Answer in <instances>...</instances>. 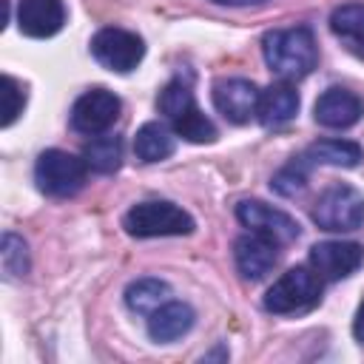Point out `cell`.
<instances>
[{"mask_svg":"<svg viewBox=\"0 0 364 364\" xmlns=\"http://www.w3.org/2000/svg\"><path fill=\"white\" fill-rule=\"evenodd\" d=\"M122 228L128 236L154 239V236H188L193 233L196 222L188 210H182L168 199H148L134 205L122 216Z\"/></svg>","mask_w":364,"mask_h":364,"instance_id":"3957f363","label":"cell"},{"mask_svg":"<svg viewBox=\"0 0 364 364\" xmlns=\"http://www.w3.org/2000/svg\"><path fill=\"white\" fill-rule=\"evenodd\" d=\"M91 54L102 68L117 71V74H128L142 63L145 43L139 34H134L128 28L105 26L91 37Z\"/></svg>","mask_w":364,"mask_h":364,"instance_id":"8992f818","label":"cell"},{"mask_svg":"<svg viewBox=\"0 0 364 364\" xmlns=\"http://www.w3.org/2000/svg\"><path fill=\"white\" fill-rule=\"evenodd\" d=\"M330 31L347 46L353 54L364 57V3L338 6L330 14Z\"/></svg>","mask_w":364,"mask_h":364,"instance_id":"ac0fdd59","label":"cell"},{"mask_svg":"<svg viewBox=\"0 0 364 364\" xmlns=\"http://www.w3.org/2000/svg\"><path fill=\"white\" fill-rule=\"evenodd\" d=\"M0 259H3V273L6 279H23L31 267L28 262V245L23 236H17L14 230L3 233V245H0Z\"/></svg>","mask_w":364,"mask_h":364,"instance_id":"603a6c76","label":"cell"},{"mask_svg":"<svg viewBox=\"0 0 364 364\" xmlns=\"http://www.w3.org/2000/svg\"><path fill=\"white\" fill-rule=\"evenodd\" d=\"M364 262V247L358 242H341V239H327L310 247V267L324 279V282H341L353 276Z\"/></svg>","mask_w":364,"mask_h":364,"instance_id":"9c48e42d","label":"cell"},{"mask_svg":"<svg viewBox=\"0 0 364 364\" xmlns=\"http://www.w3.org/2000/svg\"><path fill=\"white\" fill-rule=\"evenodd\" d=\"M307 171H310V165H307L301 156H293L284 168H279V173L273 176L270 188H273L279 196H296V193H301L304 185H307Z\"/></svg>","mask_w":364,"mask_h":364,"instance_id":"cb8c5ba5","label":"cell"},{"mask_svg":"<svg viewBox=\"0 0 364 364\" xmlns=\"http://www.w3.org/2000/svg\"><path fill=\"white\" fill-rule=\"evenodd\" d=\"M88 179V165L82 156H74L60 148H48L34 162V182L46 196L68 199L77 191H82Z\"/></svg>","mask_w":364,"mask_h":364,"instance_id":"277c9868","label":"cell"},{"mask_svg":"<svg viewBox=\"0 0 364 364\" xmlns=\"http://www.w3.org/2000/svg\"><path fill=\"white\" fill-rule=\"evenodd\" d=\"M82 159L94 173H114L122 162V139L111 134L91 136V142H85L82 148Z\"/></svg>","mask_w":364,"mask_h":364,"instance_id":"ffe728a7","label":"cell"},{"mask_svg":"<svg viewBox=\"0 0 364 364\" xmlns=\"http://www.w3.org/2000/svg\"><path fill=\"white\" fill-rule=\"evenodd\" d=\"M210 3H216V6H262L264 0H210Z\"/></svg>","mask_w":364,"mask_h":364,"instance_id":"4316f807","label":"cell"},{"mask_svg":"<svg viewBox=\"0 0 364 364\" xmlns=\"http://www.w3.org/2000/svg\"><path fill=\"white\" fill-rule=\"evenodd\" d=\"M119 97L108 88H91L77 97L71 108V128L85 136H100L105 134L117 119H119Z\"/></svg>","mask_w":364,"mask_h":364,"instance_id":"52a82bcc","label":"cell"},{"mask_svg":"<svg viewBox=\"0 0 364 364\" xmlns=\"http://www.w3.org/2000/svg\"><path fill=\"white\" fill-rule=\"evenodd\" d=\"M191 105H196V100H193V88H191V80H188V77H173V80L159 91V97H156V108H159L168 119L179 117V114L188 111Z\"/></svg>","mask_w":364,"mask_h":364,"instance_id":"7402d4cb","label":"cell"},{"mask_svg":"<svg viewBox=\"0 0 364 364\" xmlns=\"http://www.w3.org/2000/svg\"><path fill=\"white\" fill-rule=\"evenodd\" d=\"M173 131L165 125V122H145L136 136H134V154L139 162L151 165V162H162L173 154Z\"/></svg>","mask_w":364,"mask_h":364,"instance_id":"e0dca14e","label":"cell"},{"mask_svg":"<svg viewBox=\"0 0 364 364\" xmlns=\"http://www.w3.org/2000/svg\"><path fill=\"white\" fill-rule=\"evenodd\" d=\"M171 125H173V134L176 136H182L185 142H193V145H205V142H213L216 139V125L196 105H191L188 111H182L179 117H173Z\"/></svg>","mask_w":364,"mask_h":364,"instance_id":"44dd1931","label":"cell"},{"mask_svg":"<svg viewBox=\"0 0 364 364\" xmlns=\"http://www.w3.org/2000/svg\"><path fill=\"white\" fill-rule=\"evenodd\" d=\"M262 54L267 68L284 82L304 80L318 63V46L307 26L267 31L262 37Z\"/></svg>","mask_w":364,"mask_h":364,"instance_id":"6da1fadb","label":"cell"},{"mask_svg":"<svg viewBox=\"0 0 364 364\" xmlns=\"http://www.w3.org/2000/svg\"><path fill=\"white\" fill-rule=\"evenodd\" d=\"M65 23V3L63 0H20L17 6V28L26 37L43 40L54 37Z\"/></svg>","mask_w":364,"mask_h":364,"instance_id":"4fadbf2b","label":"cell"},{"mask_svg":"<svg viewBox=\"0 0 364 364\" xmlns=\"http://www.w3.org/2000/svg\"><path fill=\"white\" fill-rule=\"evenodd\" d=\"M171 299V287L168 282L156 279V276H142V279H134L128 287H125V304L131 313L136 316H151L159 304H165Z\"/></svg>","mask_w":364,"mask_h":364,"instance_id":"d6986e66","label":"cell"},{"mask_svg":"<svg viewBox=\"0 0 364 364\" xmlns=\"http://www.w3.org/2000/svg\"><path fill=\"white\" fill-rule=\"evenodd\" d=\"M310 216L321 230L330 233L358 230L364 225V193L344 182L330 185L318 193Z\"/></svg>","mask_w":364,"mask_h":364,"instance_id":"5b68a950","label":"cell"},{"mask_svg":"<svg viewBox=\"0 0 364 364\" xmlns=\"http://www.w3.org/2000/svg\"><path fill=\"white\" fill-rule=\"evenodd\" d=\"M196 321V313L191 310V304L185 301H165L159 304L151 316H148V336L156 344H171L176 338H182Z\"/></svg>","mask_w":364,"mask_h":364,"instance_id":"5bb4252c","label":"cell"},{"mask_svg":"<svg viewBox=\"0 0 364 364\" xmlns=\"http://www.w3.org/2000/svg\"><path fill=\"white\" fill-rule=\"evenodd\" d=\"M299 111V94L290 82L279 80V82H270L262 94H259V122L267 125V128H276V125H284L296 117Z\"/></svg>","mask_w":364,"mask_h":364,"instance_id":"9a60e30c","label":"cell"},{"mask_svg":"<svg viewBox=\"0 0 364 364\" xmlns=\"http://www.w3.org/2000/svg\"><path fill=\"white\" fill-rule=\"evenodd\" d=\"M279 242L262 236V233H245L236 239L233 245V259H236V270L242 273V279L247 282H262L279 262Z\"/></svg>","mask_w":364,"mask_h":364,"instance_id":"8fae6325","label":"cell"},{"mask_svg":"<svg viewBox=\"0 0 364 364\" xmlns=\"http://www.w3.org/2000/svg\"><path fill=\"white\" fill-rule=\"evenodd\" d=\"M361 114H364V100L355 91L341 88V85H333V88L321 91V97L313 105L316 122L324 125V128H336V131L355 125L361 119Z\"/></svg>","mask_w":364,"mask_h":364,"instance_id":"7c38bea8","label":"cell"},{"mask_svg":"<svg viewBox=\"0 0 364 364\" xmlns=\"http://www.w3.org/2000/svg\"><path fill=\"white\" fill-rule=\"evenodd\" d=\"M353 336L364 344V304L358 307V313H355V321H353Z\"/></svg>","mask_w":364,"mask_h":364,"instance_id":"484cf974","label":"cell"},{"mask_svg":"<svg viewBox=\"0 0 364 364\" xmlns=\"http://www.w3.org/2000/svg\"><path fill=\"white\" fill-rule=\"evenodd\" d=\"M23 105H26V91H23V85H20L11 74H3V119H0V125L9 128V125L23 114Z\"/></svg>","mask_w":364,"mask_h":364,"instance_id":"d4e9b609","label":"cell"},{"mask_svg":"<svg viewBox=\"0 0 364 364\" xmlns=\"http://www.w3.org/2000/svg\"><path fill=\"white\" fill-rule=\"evenodd\" d=\"M259 94L262 91L256 88V82L245 77H228L213 85V105L228 122L245 125L259 111Z\"/></svg>","mask_w":364,"mask_h":364,"instance_id":"30bf717a","label":"cell"},{"mask_svg":"<svg viewBox=\"0 0 364 364\" xmlns=\"http://www.w3.org/2000/svg\"><path fill=\"white\" fill-rule=\"evenodd\" d=\"M310 168L313 165H333V168H355L364 159V151L353 139H318L299 154Z\"/></svg>","mask_w":364,"mask_h":364,"instance_id":"2e32d148","label":"cell"},{"mask_svg":"<svg viewBox=\"0 0 364 364\" xmlns=\"http://www.w3.org/2000/svg\"><path fill=\"white\" fill-rule=\"evenodd\" d=\"M236 219L250 233H262V236H267L279 245H290L301 236V228L290 213H284L273 205H264L259 199H242L236 205Z\"/></svg>","mask_w":364,"mask_h":364,"instance_id":"ba28073f","label":"cell"},{"mask_svg":"<svg viewBox=\"0 0 364 364\" xmlns=\"http://www.w3.org/2000/svg\"><path fill=\"white\" fill-rule=\"evenodd\" d=\"M324 279L310 267V264H296L284 270L264 293V310L276 316H293V313H307L321 301Z\"/></svg>","mask_w":364,"mask_h":364,"instance_id":"7a4b0ae2","label":"cell"}]
</instances>
